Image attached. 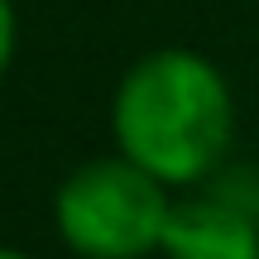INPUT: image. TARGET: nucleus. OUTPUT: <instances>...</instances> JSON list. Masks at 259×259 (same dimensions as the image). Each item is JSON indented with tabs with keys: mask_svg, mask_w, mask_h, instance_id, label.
Listing matches in <instances>:
<instances>
[{
	"mask_svg": "<svg viewBox=\"0 0 259 259\" xmlns=\"http://www.w3.org/2000/svg\"><path fill=\"white\" fill-rule=\"evenodd\" d=\"M115 154L173 192L211 183L235 144V92L206 53L183 44L149 48L111 92Z\"/></svg>",
	"mask_w": 259,
	"mask_h": 259,
	"instance_id": "1",
	"label": "nucleus"
},
{
	"mask_svg": "<svg viewBox=\"0 0 259 259\" xmlns=\"http://www.w3.org/2000/svg\"><path fill=\"white\" fill-rule=\"evenodd\" d=\"M15 48H19V15H15V0H0V77L15 63Z\"/></svg>",
	"mask_w": 259,
	"mask_h": 259,
	"instance_id": "4",
	"label": "nucleus"
},
{
	"mask_svg": "<svg viewBox=\"0 0 259 259\" xmlns=\"http://www.w3.org/2000/svg\"><path fill=\"white\" fill-rule=\"evenodd\" d=\"M173 187L135 168L125 154L77 163L53 192V235L77 259H149L163 245Z\"/></svg>",
	"mask_w": 259,
	"mask_h": 259,
	"instance_id": "2",
	"label": "nucleus"
},
{
	"mask_svg": "<svg viewBox=\"0 0 259 259\" xmlns=\"http://www.w3.org/2000/svg\"><path fill=\"white\" fill-rule=\"evenodd\" d=\"M163 259H259V206L231 187H192L173 197L163 226Z\"/></svg>",
	"mask_w": 259,
	"mask_h": 259,
	"instance_id": "3",
	"label": "nucleus"
},
{
	"mask_svg": "<svg viewBox=\"0 0 259 259\" xmlns=\"http://www.w3.org/2000/svg\"><path fill=\"white\" fill-rule=\"evenodd\" d=\"M0 259H34V254L19 250V245H0Z\"/></svg>",
	"mask_w": 259,
	"mask_h": 259,
	"instance_id": "5",
	"label": "nucleus"
}]
</instances>
